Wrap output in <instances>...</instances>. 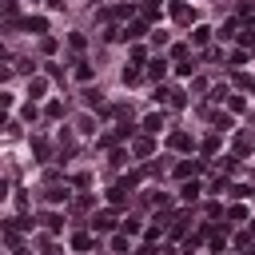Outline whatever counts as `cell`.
<instances>
[{"label":"cell","mask_w":255,"mask_h":255,"mask_svg":"<svg viewBox=\"0 0 255 255\" xmlns=\"http://www.w3.org/2000/svg\"><path fill=\"white\" fill-rule=\"evenodd\" d=\"M140 80V68H124V84H136Z\"/></svg>","instance_id":"603a6c76"},{"label":"cell","mask_w":255,"mask_h":255,"mask_svg":"<svg viewBox=\"0 0 255 255\" xmlns=\"http://www.w3.org/2000/svg\"><path fill=\"white\" fill-rule=\"evenodd\" d=\"M132 152L144 159V155H152L155 152V144H152V136H140V140H132Z\"/></svg>","instance_id":"8992f818"},{"label":"cell","mask_w":255,"mask_h":255,"mask_svg":"<svg viewBox=\"0 0 255 255\" xmlns=\"http://www.w3.org/2000/svg\"><path fill=\"white\" fill-rule=\"evenodd\" d=\"M136 255H152V247H140V251H136Z\"/></svg>","instance_id":"cb8c5ba5"},{"label":"cell","mask_w":255,"mask_h":255,"mask_svg":"<svg viewBox=\"0 0 255 255\" xmlns=\"http://www.w3.org/2000/svg\"><path fill=\"white\" fill-rule=\"evenodd\" d=\"M24 28L32 32V36H44V32H48V20H44V16H28V20H24Z\"/></svg>","instance_id":"5b68a950"},{"label":"cell","mask_w":255,"mask_h":255,"mask_svg":"<svg viewBox=\"0 0 255 255\" xmlns=\"http://www.w3.org/2000/svg\"><path fill=\"white\" fill-rule=\"evenodd\" d=\"M251 235H255V219H251Z\"/></svg>","instance_id":"484cf974"},{"label":"cell","mask_w":255,"mask_h":255,"mask_svg":"<svg viewBox=\"0 0 255 255\" xmlns=\"http://www.w3.org/2000/svg\"><path fill=\"white\" fill-rule=\"evenodd\" d=\"M72 247H76V251H92V247H96V239H92L88 231H76V235H72Z\"/></svg>","instance_id":"ba28073f"},{"label":"cell","mask_w":255,"mask_h":255,"mask_svg":"<svg viewBox=\"0 0 255 255\" xmlns=\"http://www.w3.org/2000/svg\"><path fill=\"white\" fill-rule=\"evenodd\" d=\"M32 152H36V159H48V144L44 140H32Z\"/></svg>","instance_id":"d6986e66"},{"label":"cell","mask_w":255,"mask_h":255,"mask_svg":"<svg viewBox=\"0 0 255 255\" xmlns=\"http://www.w3.org/2000/svg\"><path fill=\"white\" fill-rule=\"evenodd\" d=\"M223 247H228V235L215 231V235H211V251H223Z\"/></svg>","instance_id":"ffe728a7"},{"label":"cell","mask_w":255,"mask_h":255,"mask_svg":"<svg viewBox=\"0 0 255 255\" xmlns=\"http://www.w3.org/2000/svg\"><path fill=\"white\" fill-rule=\"evenodd\" d=\"M92 228H96V231H112V228H116V215H112V211H100V215L92 219Z\"/></svg>","instance_id":"3957f363"},{"label":"cell","mask_w":255,"mask_h":255,"mask_svg":"<svg viewBox=\"0 0 255 255\" xmlns=\"http://www.w3.org/2000/svg\"><path fill=\"white\" fill-rule=\"evenodd\" d=\"M120 36H124V40H140V36H148V20H132V24L120 32Z\"/></svg>","instance_id":"6da1fadb"},{"label":"cell","mask_w":255,"mask_h":255,"mask_svg":"<svg viewBox=\"0 0 255 255\" xmlns=\"http://www.w3.org/2000/svg\"><path fill=\"white\" fill-rule=\"evenodd\" d=\"M48 200H52V204H64V200H68V187L52 183V187H48Z\"/></svg>","instance_id":"7c38bea8"},{"label":"cell","mask_w":255,"mask_h":255,"mask_svg":"<svg viewBox=\"0 0 255 255\" xmlns=\"http://www.w3.org/2000/svg\"><path fill=\"white\" fill-rule=\"evenodd\" d=\"M159 128H164V116H159V112L144 120V132H148V136H155V132H159Z\"/></svg>","instance_id":"30bf717a"},{"label":"cell","mask_w":255,"mask_h":255,"mask_svg":"<svg viewBox=\"0 0 255 255\" xmlns=\"http://www.w3.org/2000/svg\"><path fill=\"white\" fill-rule=\"evenodd\" d=\"M44 88H48V84H44V80L36 76V80H32V84H28V96H44Z\"/></svg>","instance_id":"ac0fdd59"},{"label":"cell","mask_w":255,"mask_h":255,"mask_svg":"<svg viewBox=\"0 0 255 255\" xmlns=\"http://www.w3.org/2000/svg\"><path fill=\"white\" fill-rule=\"evenodd\" d=\"M172 60H176V64L187 60V44H176V48H172Z\"/></svg>","instance_id":"44dd1931"},{"label":"cell","mask_w":255,"mask_h":255,"mask_svg":"<svg viewBox=\"0 0 255 255\" xmlns=\"http://www.w3.org/2000/svg\"><path fill=\"white\" fill-rule=\"evenodd\" d=\"M44 228H48V231H52V235H56V231H60V228H64V219H60V215H56V211H52V215H44Z\"/></svg>","instance_id":"9a60e30c"},{"label":"cell","mask_w":255,"mask_h":255,"mask_svg":"<svg viewBox=\"0 0 255 255\" xmlns=\"http://www.w3.org/2000/svg\"><path fill=\"white\" fill-rule=\"evenodd\" d=\"M16 255H32V251H28V247H16Z\"/></svg>","instance_id":"d4e9b609"},{"label":"cell","mask_w":255,"mask_h":255,"mask_svg":"<svg viewBox=\"0 0 255 255\" xmlns=\"http://www.w3.org/2000/svg\"><path fill=\"white\" fill-rule=\"evenodd\" d=\"M148 76H152V80H164V76H168V60H152Z\"/></svg>","instance_id":"9c48e42d"},{"label":"cell","mask_w":255,"mask_h":255,"mask_svg":"<svg viewBox=\"0 0 255 255\" xmlns=\"http://www.w3.org/2000/svg\"><path fill=\"white\" fill-rule=\"evenodd\" d=\"M176 152H191V148H196V144H191V136L187 132H172V140H168Z\"/></svg>","instance_id":"277c9868"},{"label":"cell","mask_w":255,"mask_h":255,"mask_svg":"<svg viewBox=\"0 0 255 255\" xmlns=\"http://www.w3.org/2000/svg\"><path fill=\"white\" fill-rule=\"evenodd\" d=\"M200 191H204V187L191 179V183H183V187H179V200H183V204H196V200H200Z\"/></svg>","instance_id":"7a4b0ae2"},{"label":"cell","mask_w":255,"mask_h":255,"mask_svg":"<svg viewBox=\"0 0 255 255\" xmlns=\"http://www.w3.org/2000/svg\"><path fill=\"white\" fill-rule=\"evenodd\" d=\"M207 40H211V28L207 24H200L196 32H191V44H207Z\"/></svg>","instance_id":"8fae6325"},{"label":"cell","mask_w":255,"mask_h":255,"mask_svg":"<svg viewBox=\"0 0 255 255\" xmlns=\"http://www.w3.org/2000/svg\"><path fill=\"white\" fill-rule=\"evenodd\" d=\"M200 168H204V164H196V159H191V164H179V168H176V176H179V179H187V176H196Z\"/></svg>","instance_id":"4fadbf2b"},{"label":"cell","mask_w":255,"mask_h":255,"mask_svg":"<svg viewBox=\"0 0 255 255\" xmlns=\"http://www.w3.org/2000/svg\"><path fill=\"white\" fill-rule=\"evenodd\" d=\"M159 12H164V8H159V0H144V20H155Z\"/></svg>","instance_id":"5bb4252c"},{"label":"cell","mask_w":255,"mask_h":255,"mask_svg":"<svg viewBox=\"0 0 255 255\" xmlns=\"http://www.w3.org/2000/svg\"><path fill=\"white\" fill-rule=\"evenodd\" d=\"M44 116H48V120H60V116H64V104H60V100H52V104L44 108Z\"/></svg>","instance_id":"e0dca14e"},{"label":"cell","mask_w":255,"mask_h":255,"mask_svg":"<svg viewBox=\"0 0 255 255\" xmlns=\"http://www.w3.org/2000/svg\"><path fill=\"white\" fill-rule=\"evenodd\" d=\"M172 16H176L179 24H187V20H191V16H196V12H191V8L183 4V0H172Z\"/></svg>","instance_id":"52a82bcc"},{"label":"cell","mask_w":255,"mask_h":255,"mask_svg":"<svg viewBox=\"0 0 255 255\" xmlns=\"http://www.w3.org/2000/svg\"><path fill=\"white\" fill-rule=\"evenodd\" d=\"M84 104H88V108H100L104 100H100V92H96V88H88V92H84Z\"/></svg>","instance_id":"2e32d148"},{"label":"cell","mask_w":255,"mask_h":255,"mask_svg":"<svg viewBox=\"0 0 255 255\" xmlns=\"http://www.w3.org/2000/svg\"><path fill=\"white\" fill-rule=\"evenodd\" d=\"M231 128V116H215V132H228Z\"/></svg>","instance_id":"7402d4cb"}]
</instances>
